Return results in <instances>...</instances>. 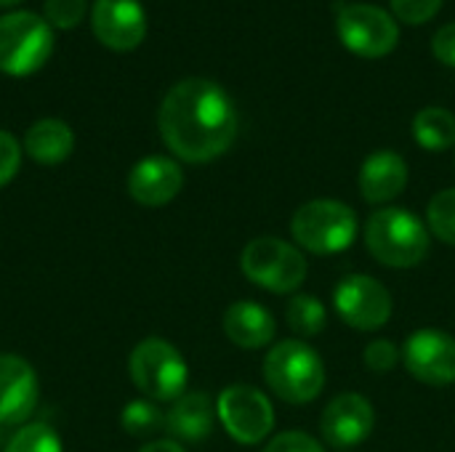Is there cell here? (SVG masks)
I'll use <instances>...</instances> for the list:
<instances>
[{"instance_id":"cell-1","label":"cell","mask_w":455,"mask_h":452,"mask_svg":"<svg viewBox=\"0 0 455 452\" xmlns=\"http://www.w3.org/2000/svg\"><path fill=\"white\" fill-rule=\"evenodd\" d=\"M165 147L187 163H211L221 157L237 136V109L229 93L205 77L176 83L157 115Z\"/></svg>"},{"instance_id":"cell-2","label":"cell","mask_w":455,"mask_h":452,"mask_svg":"<svg viewBox=\"0 0 455 452\" xmlns=\"http://www.w3.org/2000/svg\"><path fill=\"white\" fill-rule=\"evenodd\" d=\"M365 245L384 266L411 269L429 253V229L405 208H381L365 226Z\"/></svg>"},{"instance_id":"cell-3","label":"cell","mask_w":455,"mask_h":452,"mask_svg":"<svg viewBox=\"0 0 455 452\" xmlns=\"http://www.w3.org/2000/svg\"><path fill=\"white\" fill-rule=\"evenodd\" d=\"M264 378L283 402L307 405L320 397L325 386V368L312 346L301 341H283L269 349L264 360Z\"/></svg>"},{"instance_id":"cell-4","label":"cell","mask_w":455,"mask_h":452,"mask_svg":"<svg viewBox=\"0 0 455 452\" xmlns=\"http://www.w3.org/2000/svg\"><path fill=\"white\" fill-rule=\"evenodd\" d=\"M136 389L152 402H176L189 381V368L181 352L165 338H144L128 360Z\"/></svg>"},{"instance_id":"cell-5","label":"cell","mask_w":455,"mask_h":452,"mask_svg":"<svg viewBox=\"0 0 455 452\" xmlns=\"http://www.w3.org/2000/svg\"><path fill=\"white\" fill-rule=\"evenodd\" d=\"M53 51V32L45 19L32 11L0 16V72L27 77L37 72Z\"/></svg>"},{"instance_id":"cell-6","label":"cell","mask_w":455,"mask_h":452,"mask_svg":"<svg viewBox=\"0 0 455 452\" xmlns=\"http://www.w3.org/2000/svg\"><path fill=\"white\" fill-rule=\"evenodd\" d=\"M291 232L309 253H341L357 237V216L339 200H312L296 210Z\"/></svg>"},{"instance_id":"cell-7","label":"cell","mask_w":455,"mask_h":452,"mask_svg":"<svg viewBox=\"0 0 455 452\" xmlns=\"http://www.w3.org/2000/svg\"><path fill=\"white\" fill-rule=\"evenodd\" d=\"M243 274L272 293H293L307 280V258L299 248L277 237H256L240 256Z\"/></svg>"},{"instance_id":"cell-8","label":"cell","mask_w":455,"mask_h":452,"mask_svg":"<svg viewBox=\"0 0 455 452\" xmlns=\"http://www.w3.org/2000/svg\"><path fill=\"white\" fill-rule=\"evenodd\" d=\"M336 29L344 48L360 59H381L392 53L400 40L395 16L368 3H339Z\"/></svg>"},{"instance_id":"cell-9","label":"cell","mask_w":455,"mask_h":452,"mask_svg":"<svg viewBox=\"0 0 455 452\" xmlns=\"http://www.w3.org/2000/svg\"><path fill=\"white\" fill-rule=\"evenodd\" d=\"M216 413L227 434L240 445H259L275 429L272 402L264 397V392L245 384L224 389L216 402Z\"/></svg>"},{"instance_id":"cell-10","label":"cell","mask_w":455,"mask_h":452,"mask_svg":"<svg viewBox=\"0 0 455 452\" xmlns=\"http://www.w3.org/2000/svg\"><path fill=\"white\" fill-rule=\"evenodd\" d=\"M333 304L339 317L357 330H379L392 317L389 290L368 274L344 277L333 293Z\"/></svg>"},{"instance_id":"cell-11","label":"cell","mask_w":455,"mask_h":452,"mask_svg":"<svg viewBox=\"0 0 455 452\" xmlns=\"http://www.w3.org/2000/svg\"><path fill=\"white\" fill-rule=\"evenodd\" d=\"M403 362L427 386L455 384V341L443 330H419L405 341Z\"/></svg>"},{"instance_id":"cell-12","label":"cell","mask_w":455,"mask_h":452,"mask_svg":"<svg viewBox=\"0 0 455 452\" xmlns=\"http://www.w3.org/2000/svg\"><path fill=\"white\" fill-rule=\"evenodd\" d=\"M91 24L96 40L112 51H131L147 37V13L139 0H96Z\"/></svg>"},{"instance_id":"cell-13","label":"cell","mask_w":455,"mask_h":452,"mask_svg":"<svg viewBox=\"0 0 455 452\" xmlns=\"http://www.w3.org/2000/svg\"><path fill=\"white\" fill-rule=\"evenodd\" d=\"M325 442L336 450H349L365 442L373 432V408L363 394H339L320 418Z\"/></svg>"},{"instance_id":"cell-14","label":"cell","mask_w":455,"mask_h":452,"mask_svg":"<svg viewBox=\"0 0 455 452\" xmlns=\"http://www.w3.org/2000/svg\"><path fill=\"white\" fill-rule=\"evenodd\" d=\"M37 394L32 365L16 354H0V424L8 429L24 424L35 413Z\"/></svg>"},{"instance_id":"cell-15","label":"cell","mask_w":455,"mask_h":452,"mask_svg":"<svg viewBox=\"0 0 455 452\" xmlns=\"http://www.w3.org/2000/svg\"><path fill=\"white\" fill-rule=\"evenodd\" d=\"M181 186H184V173L179 163L163 155L139 160L128 173V194L147 208L168 205L181 192Z\"/></svg>"},{"instance_id":"cell-16","label":"cell","mask_w":455,"mask_h":452,"mask_svg":"<svg viewBox=\"0 0 455 452\" xmlns=\"http://www.w3.org/2000/svg\"><path fill=\"white\" fill-rule=\"evenodd\" d=\"M405 186H408V165L397 152L381 149L365 157L360 170V192L365 202L371 205L392 202L395 197L403 194Z\"/></svg>"},{"instance_id":"cell-17","label":"cell","mask_w":455,"mask_h":452,"mask_svg":"<svg viewBox=\"0 0 455 452\" xmlns=\"http://www.w3.org/2000/svg\"><path fill=\"white\" fill-rule=\"evenodd\" d=\"M275 330V317L253 301H237L224 314V333L240 349H264L272 344Z\"/></svg>"},{"instance_id":"cell-18","label":"cell","mask_w":455,"mask_h":452,"mask_svg":"<svg viewBox=\"0 0 455 452\" xmlns=\"http://www.w3.org/2000/svg\"><path fill=\"white\" fill-rule=\"evenodd\" d=\"M216 408L208 394L189 392L181 394L165 416V429L184 442H200L213 432Z\"/></svg>"},{"instance_id":"cell-19","label":"cell","mask_w":455,"mask_h":452,"mask_svg":"<svg viewBox=\"0 0 455 452\" xmlns=\"http://www.w3.org/2000/svg\"><path fill=\"white\" fill-rule=\"evenodd\" d=\"M24 149L40 165H59V163H64L72 155L75 133H72V128L64 120L45 117V120H37L27 131Z\"/></svg>"},{"instance_id":"cell-20","label":"cell","mask_w":455,"mask_h":452,"mask_svg":"<svg viewBox=\"0 0 455 452\" xmlns=\"http://www.w3.org/2000/svg\"><path fill=\"white\" fill-rule=\"evenodd\" d=\"M413 136L429 152L455 147V115L443 107H427L413 117Z\"/></svg>"},{"instance_id":"cell-21","label":"cell","mask_w":455,"mask_h":452,"mask_svg":"<svg viewBox=\"0 0 455 452\" xmlns=\"http://www.w3.org/2000/svg\"><path fill=\"white\" fill-rule=\"evenodd\" d=\"M285 320H288L291 330L309 338V336L323 333V328H325V306H323V301L317 296H296L285 309Z\"/></svg>"},{"instance_id":"cell-22","label":"cell","mask_w":455,"mask_h":452,"mask_svg":"<svg viewBox=\"0 0 455 452\" xmlns=\"http://www.w3.org/2000/svg\"><path fill=\"white\" fill-rule=\"evenodd\" d=\"M120 424L131 437H149L165 426V416L152 400H133L120 413Z\"/></svg>"},{"instance_id":"cell-23","label":"cell","mask_w":455,"mask_h":452,"mask_svg":"<svg viewBox=\"0 0 455 452\" xmlns=\"http://www.w3.org/2000/svg\"><path fill=\"white\" fill-rule=\"evenodd\" d=\"M3 452H64L59 434L45 424H27L11 434Z\"/></svg>"},{"instance_id":"cell-24","label":"cell","mask_w":455,"mask_h":452,"mask_svg":"<svg viewBox=\"0 0 455 452\" xmlns=\"http://www.w3.org/2000/svg\"><path fill=\"white\" fill-rule=\"evenodd\" d=\"M429 229L437 240L455 245V189H443L427 208Z\"/></svg>"},{"instance_id":"cell-25","label":"cell","mask_w":455,"mask_h":452,"mask_svg":"<svg viewBox=\"0 0 455 452\" xmlns=\"http://www.w3.org/2000/svg\"><path fill=\"white\" fill-rule=\"evenodd\" d=\"M85 8H88V0H45L43 13L51 27L72 29L83 21Z\"/></svg>"},{"instance_id":"cell-26","label":"cell","mask_w":455,"mask_h":452,"mask_svg":"<svg viewBox=\"0 0 455 452\" xmlns=\"http://www.w3.org/2000/svg\"><path fill=\"white\" fill-rule=\"evenodd\" d=\"M392 11L405 24H424L437 16L443 0H389Z\"/></svg>"},{"instance_id":"cell-27","label":"cell","mask_w":455,"mask_h":452,"mask_svg":"<svg viewBox=\"0 0 455 452\" xmlns=\"http://www.w3.org/2000/svg\"><path fill=\"white\" fill-rule=\"evenodd\" d=\"M264 452H325L323 450V445L315 440V437H309V434H304V432H283V434H277Z\"/></svg>"},{"instance_id":"cell-28","label":"cell","mask_w":455,"mask_h":452,"mask_svg":"<svg viewBox=\"0 0 455 452\" xmlns=\"http://www.w3.org/2000/svg\"><path fill=\"white\" fill-rule=\"evenodd\" d=\"M19 165H21L19 141L8 131H0V186L13 181V176L19 173Z\"/></svg>"},{"instance_id":"cell-29","label":"cell","mask_w":455,"mask_h":452,"mask_svg":"<svg viewBox=\"0 0 455 452\" xmlns=\"http://www.w3.org/2000/svg\"><path fill=\"white\" fill-rule=\"evenodd\" d=\"M363 360H365L368 370H373V373H389L397 365V349H395L392 341H384L381 338V341H373L365 349Z\"/></svg>"},{"instance_id":"cell-30","label":"cell","mask_w":455,"mask_h":452,"mask_svg":"<svg viewBox=\"0 0 455 452\" xmlns=\"http://www.w3.org/2000/svg\"><path fill=\"white\" fill-rule=\"evenodd\" d=\"M432 53L448 64V67H455V21L453 24H445L435 32L432 37Z\"/></svg>"},{"instance_id":"cell-31","label":"cell","mask_w":455,"mask_h":452,"mask_svg":"<svg viewBox=\"0 0 455 452\" xmlns=\"http://www.w3.org/2000/svg\"><path fill=\"white\" fill-rule=\"evenodd\" d=\"M139 452H184V448L173 440H157V442L144 445Z\"/></svg>"},{"instance_id":"cell-32","label":"cell","mask_w":455,"mask_h":452,"mask_svg":"<svg viewBox=\"0 0 455 452\" xmlns=\"http://www.w3.org/2000/svg\"><path fill=\"white\" fill-rule=\"evenodd\" d=\"M8 440H11V437H8V426H3V424H0V450H5Z\"/></svg>"},{"instance_id":"cell-33","label":"cell","mask_w":455,"mask_h":452,"mask_svg":"<svg viewBox=\"0 0 455 452\" xmlns=\"http://www.w3.org/2000/svg\"><path fill=\"white\" fill-rule=\"evenodd\" d=\"M16 3H21V0H0V8H8V5H16Z\"/></svg>"}]
</instances>
